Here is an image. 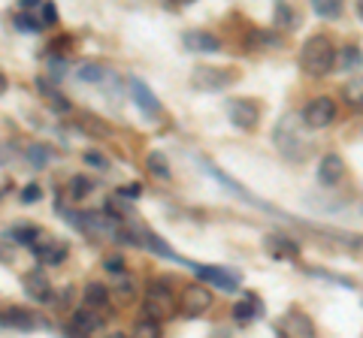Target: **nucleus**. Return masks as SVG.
I'll list each match as a JSON object with an SVG mask.
<instances>
[{"mask_svg":"<svg viewBox=\"0 0 363 338\" xmlns=\"http://www.w3.org/2000/svg\"><path fill=\"white\" fill-rule=\"evenodd\" d=\"M272 142H276L279 154L291 163H303L306 157L312 154V142L306 136V121H303L300 112H288V115L276 124Z\"/></svg>","mask_w":363,"mask_h":338,"instance_id":"f257e3e1","label":"nucleus"},{"mask_svg":"<svg viewBox=\"0 0 363 338\" xmlns=\"http://www.w3.org/2000/svg\"><path fill=\"white\" fill-rule=\"evenodd\" d=\"M336 66V49H333V40L324 37V33H315L303 42L300 49V70L312 78H321L327 76Z\"/></svg>","mask_w":363,"mask_h":338,"instance_id":"f03ea898","label":"nucleus"},{"mask_svg":"<svg viewBox=\"0 0 363 338\" xmlns=\"http://www.w3.org/2000/svg\"><path fill=\"white\" fill-rule=\"evenodd\" d=\"M143 314L145 320H157V323L173 317V314H179V293H173L167 281H149L143 296Z\"/></svg>","mask_w":363,"mask_h":338,"instance_id":"7ed1b4c3","label":"nucleus"},{"mask_svg":"<svg viewBox=\"0 0 363 338\" xmlns=\"http://www.w3.org/2000/svg\"><path fill=\"white\" fill-rule=\"evenodd\" d=\"M212 308V290L206 284H185L179 293V314L188 320L200 317Z\"/></svg>","mask_w":363,"mask_h":338,"instance_id":"20e7f679","label":"nucleus"},{"mask_svg":"<svg viewBox=\"0 0 363 338\" xmlns=\"http://www.w3.org/2000/svg\"><path fill=\"white\" fill-rule=\"evenodd\" d=\"M233 82H236V73L227 70V66H194L191 70V85L197 91H224Z\"/></svg>","mask_w":363,"mask_h":338,"instance_id":"39448f33","label":"nucleus"},{"mask_svg":"<svg viewBox=\"0 0 363 338\" xmlns=\"http://www.w3.org/2000/svg\"><path fill=\"white\" fill-rule=\"evenodd\" d=\"M333 118H336V100L330 97H312L309 106L303 109V121L312 130H321L327 124H333Z\"/></svg>","mask_w":363,"mask_h":338,"instance_id":"423d86ee","label":"nucleus"},{"mask_svg":"<svg viewBox=\"0 0 363 338\" xmlns=\"http://www.w3.org/2000/svg\"><path fill=\"white\" fill-rule=\"evenodd\" d=\"M227 115H230V121H233L240 130H255L257 121H260V109H257L255 100H248V97H233V100H227Z\"/></svg>","mask_w":363,"mask_h":338,"instance_id":"0eeeda50","label":"nucleus"},{"mask_svg":"<svg viewBox=\"0 0 363 338\" xmlns=\"http://www.w3.org/2000/svg\"><path fill=\"white\" fill-rule=\"evenodd\" d=\"M100 326H104V317L94 311V308H76L70 314V320H67V335L70 338H88L91 332H97Z\"/></svg>","mask_w":363,"mask_h":338,"instance_id":"6e6552de","label":"nucleus"},{"mask_svg":"<svg viewBox=\"0 0 363 338\" xmlns=\"http://www.w3.org/2000/svg\"><path fill=\"white\" fill-rule=\"evenodd\" d=\"M279 338H315V323L303 311H288L279 320Z\"/></svg>","mask_w":363,"mask_h":338,"instance_id":"1a4fd4ad","label":"nucleus"},{"mask_svg":"<svg viewBox=\"0 0 363 338\" xmlns=\"http://www.w3.org/2000/svg\"><path fill=\"white\" fill-rule=\"evenodd\" d=\"M182 46L194 54H212L221 49V40L206 30H188V33H182Z\"/></svg>","mask_w":363,"mask_h":338,"instance_id":"9d476101","label":"nucleus"},{"mask_svg":"<svg viewBox=\"0 0 363 338\" xmlns=\"http://www.w3.org/2000/svg\"><path fill=\"white\" fill-rule=\"evenodd\" d=\"M37 314L28 311V308H6V311H0V326H6V330H21V332H30V330H37Z\"/></svg>","mask_w":363,"mask_h":338,"instance_id":"9b49d317","label":"nucleus"},{"mask_svg":"<svg viewBox=\"0 0 363 338\" xmlns=\"http://www.w3.org/2000/svg\"><path fill=\"white\" fill-rule=\"evenodd\" d=\"M197 275L203 281H209V284H215L218 290H236L240 287V275L230 272V269H221V266H194Z\"/></svg>","mask_w":363,"mask_h":338,"instance_id":"f8f14e48","label":"nucleus"},{"mask_svg":"<svg viewBox=\"0 0 363 338\" xmlns=\"http://www.w3.org/2000/svg\"><path fill=\"white\" fill-rule=\"evenodd\" d=\"M345 178V161L339 154H324L321 157V166H318V182L333 187Z\"/></svg>","mask_w":363,"mask_h":338,"instance_id":"ddd939ff","label":"nucleus"},{"mask_svg":"<svg viewBox=\"0 0 363 338\" xmlns=\"http://www.w3.org/2000/svg\"><path fill=\"white\" fill-rule=\"evenodd\" d=\"M130 94H133V103L140 106L149 118H155L157 112H161V100H157V97L152 94V88L145 85L143 78H130Z\"/></svg>","mask_w":363,"mask_h":338,"instance_id":"4468645a","label":"nucleus"},{"mask_svg":"<svg viewBox=\"0 0 363 338\" xmlns=\"http://www.w3.org/2000/svg\"><path fill=\"white\" fill-rule=\"evenodd\" d=\"M264 245H267V254L276 257V260H297V257H300V245L294 239H288V235L272 233V235H267Z\"/></svg>","mask_w":363,"mask_h":338,"instance_id":"2eb2a0df","label":"nucleus"},{"mask_svg":"<svg viewBox=\"0 0 363 338\" xmlns=\"http://www.w3.org/2000/svg\"><path fill=\"white\" fill-rule=\"evenodd\" d=\"M21 287H25L28 296L37 299V302H49L52 299V284H49V278H45L43 272H28L25 278H21Z\"/></svg>","mask_w":363,"mask_h":338,"instance_id":"dca6fc26","label":"nucleus"},{"mask_svg":"<svg viewBox=\"0 0 363 338\" xmlns=\"http://www.w3.org/2000/svg\"><path fill=\"white\" fill-rule=\"evenodd\" d=\"M260 314H264V305H260V299L255 296V293H245V296L233 305V320L236 323H252L257 320Z\"/></svg>","mask_w":363,"mask_h":338,"instance_id":"f3484780","label":"nucleus"},{"mask_svg":"<svg viewBox=\"0 0 363 338\" xmlns=\"http://www.w3.org/2000/svg\"><path fill=\"white\" fill-rule=\"evenodd\" d=\"M82 299H85V308H106L109 305V299H112V290L106 284H100V281H91V284H85L82 290Z\"/></svg>","mask_w":363,"mask_h":338,"instance_id":"a211bd4d","label":"nucleus"},{"mask_svg":"<svg viewBox=\"0 0 363 338\" xmlns=\"http://www.w3.org/2000/svg\"><path fill=\"white\" fill-rule=\"evenodd\" d=\"M342 100L351 112H363V76H351L342 85Z\"/></svg>","mask_w":363,"mask_h":338,"instance_id":"6ab92c4d","label":"nucleus"},{"mask_svg":"<svg viewBox=\"0 0 363 338\" xmlns=\"http://www.w3.org/2000/svg\"><path fill=\"white\" fill-rule=\"evenodd\" d=\"M37 88H40V94L45 97V103H49L55 112H70V100H67L61 91H55L52 82H45V78H37Z\"/></svg>","mask_w":363,"mask_h":338,"instance_id":"aec40b11","label":"nucleus"},{"mask_svg":"<svg viewBox=\"0 0 363 338\" xmlns=\"http://www.w3.org/2000/svg\"><path fill=\"white\" fill-rule=\"evenodd\" d=\"M145 169L157 178V182H169L173 178V173H169V163H167V157L161 151H152L149 157H145Z\"/></svg>","mask_w":363,"mask_h":338,"instance_id":"412c9836","label":"nucleus"},{"mask_svg":"<svg viewBox=\"0 0 363 338\" xmlns=\"http://www.w3.org/2000/svg\"><path fill=\"white\" fill-rule=\"evenodd\" d=\"M30 251L37 254L40 260H45V263H61L64 257H67V245H64V242H52V245H33Z\"/></svg>","mask_w":363,"mask_h":338,"instance_id":"4be33fe9","label":"nucleus"},{"mask_svg":"<svg viewBox=\"0 0 363 338\" xmlns=\"http://www.w3.org/2000/svg\"><path fill=\"white\" fill-rule=\"evenodd\" d=\"M339 54V66L348 73V70H360L363 66V52L357 46H345L342 52H336Z\"/></svg>","mask_w":363,"mask_h":338,"instance_id":"5701e85b","label":"nucleus"},{"mask_svg":"<svg viewBox=\"0 0 363 338\" xmlns=\"http://www.w3.org/2000/svg\"><path fill=\"white\" fill-rule=\"evenodd\" d=\"M76 73H79V78H82V82H100L104 76H109V73H106V66H104V64H97V61L82 64Z\"/></svg>","mask_w":363,"mask_h":338,"instance_id":"b1692460","label":"nucleus"},{"mask_svg":"<svg viewBox=\"0 0 363 338\" xmlns=\"http://www.w3.org/2000/svg\"><path fill=\"white\" fill-rule=\"evenodd\" d=\"M130 338H161V323H157V320H145V317L136 320Z\"/></svg>","mask_w":363,"mask_h":338,"instance_id":"393cba45","label":"nucleus"},{"mask_svg":"<svg viewBox=\"0 0 363 338\" xmlns=\"http://www.w3.org/2000/svg\"><path fill=\"white\" fill-rule=\"evenodd\" d=\"M297 21H300L297 13H294L288 4H279V6H276V25H279V28L294 30V28H297Z\"/></svg>","mask_w":363,"mask_h":338,"instance_id":"a878e982","label":"nucleus"},{"mask_svg":"<svg viewBox=\"0 0 363 338\" xmlns=\"http://www.w3.org/2000/svg\"><path fill=\"white\" fill-rule=\"evenodd\" d=\"M91 187H94V182L85 175H76L73 182H70V199H85L91 194Z\"/></svg>","mask_w":363,"mask_h":338,"instance_id":"bb28decb","label":"nucleus"},{"mask_svg":"<svg viewBox=\"0 0 363 338\" xmlns=\"http://www.w3.org/2000/svg\"><path fill=\"white\" fill-rule=\"evenodd\" d=\"M276 37H272V33H264V30H252V33H248V46H252L255 52L257 49H272V46H276Z\"/></svg>","mask_w":363,"mask_h":338,"instance_id":"cd10ccee","label":"nucleus"},{"mask_svg":"<svg viewBox=\"0 0 363 338\" xmlns=\"http://www.w3.org/2000/svg\"><path fill=\"white\" fill-rule=\"evenodd\" d=\"M312 6L321 18H339L342 16V4H336V0H330V4H327V0H315Z\"/></svg>","mask_w":363,"mask_h":338,"instance_id":"c85d7f7f","label":"nucleus"},{"mask_svg":"<svg viewBox=\"0 0 363 338\" xmlns=\"http://www.w3.org/2000/svg\"><path fill=\"white\" fill-rule=\"evenodd\" d=\"M13 21H16L21 30H30V33H33V30H43V21H40V18H33V16H28V13H16Z\"/></svg>","mask_w":363,"mask_h":338,"instance_id":"c756f323","label":"nucleus"},{"mask_svg":"<svg viewBox=\"0 0 363 338\" xmlns=\"http://www.w3.org/2000/svg\"><path fill=\"white\" fill-rule=\"evenodd\" d=\"M37 235H40V230L37 227H18L16 233H13V239L16 242H21V245H37Z\"/></svg>","mask_w":363,"mask_h":338,"instance_id":"7c9ffc66","label":"nucleus"},{"mask_svg":"<svg viewBox=\"0 0 363 338\" xmlns=\"http://www.w3.org/2000/svg\"><path fill=\"white\" fill-rule=\"evenodd\" d=\"M104 269H106V272H112V275H124V257H118V254L106 257V260H104Z\"/></svg>","mask_w":363,"mask_h":338,"instance_id":"2f4dec72","label":"nucleus"},{"mask_svg":"<svg viewBox=\"0 0 363 338\" xmlns=\"http://www.w3.org/2000/svg\"><path fill=\"white\" fill-rule=\"evenodd\" d=\"M40 13H43V25H55V21H58L55 4H49V0H45V4H40Z\"/></svg>","mask_w":363,"mask_h":338,"instance_id":"473e14b6","label":"nucleus"},{"mask_svg":"<svg viewBox=\"0 0 363 338\" xmlns=\"http://www.w3.org/2000/svg\"><path fill=\"white\" fill-rule=\"evenodd\" d=\"M143 194V185H124V187H118V194L116 197H121V199H136V197H140Z\"/></svg>","mask_w":363,"mask_h":338,"instance_id":"72a5a7b5","label":"nucleus"},{"mask_svg":"<svg viewBox=\"0 0 363 338\" xmlns=\"http://www.w3.org/2000/svg\"><path fill=\"white\" fill-rule=\"evenodd\" d=\"M37 199H40V185H28L21 190V202H25V206H30V202H37Z\"/></svg>","mask_w":363,"mask_h":338,"instance_id":"f704fd0d","label":"nucleus"},{"mask_svg":"<svg viewBox=\"0 0 363 338\" xmlns=\"http://www.w3.org/2000/svg\"><path fill=\"white\" fill-rule=\"evenodd\" d=\"M28 157H30L33 163H43V161H45V151H43V145H37V151H30Z\"/></svg>","mask_w":363,"mask_h":338,"instance_id":"c9c22d12","label":"nucleus"},{"mask_svg":"<svg viewBox=\"0 0 363 338\" xmlns=\"http://www.w3.org/2000/svg\"><path fill=\"white\" fill-rule=\"evenodd\" d=\"M85 163H94V166H106L104 157H97V154H85Z\"/></svg>","mask_w":363,"mask_h":338,"instance_id":"e433bc0d","label":"nucleus"},{"mask_svg":"<svg viewBox=\"0 0 363 338\" xmlns=\"http://www.w3.org/2000/svg\"><path fill=\"white\" fill-rule=\"evenodd\" d=\"M6 88H9V82H6V76L0 73V94H6Z\"/></svg>","mask_w":363,"mask_h":338,"instance_id":"4c0bfd02","label":"nucleus"},{"mask_svg":"<svg viewBox=\"0 0 363 338\" xmlns=\"http://www.w3.org/2000/svg\"><path fill=\"white\" fill-rule=\"evenodd\" d=\"M106 338H128V335H121V332H112V335H106Z\"/></svg>","mask_w":363,"mask_h":338,"instance_id":"58836bf2","label":"nucleus"},{"mask_svg":"<svg viewBox=\"0 0 363 338\" xmlns=\"http://www.w3.org/2000/svg\"><path fill=\"white\" fill-rule=\"evenodd\" d=\"M357 13H360V18H363V4H357Z\"/></svg>","mask_w":363,"mask_h":338,"instance_id":"ea45409f","label":"nucleus"}]
</instances>
